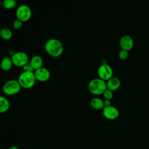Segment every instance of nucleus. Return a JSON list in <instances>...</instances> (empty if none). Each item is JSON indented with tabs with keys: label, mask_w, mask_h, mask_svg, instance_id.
Masks as SVG:
<instances>
[{
	"label": "nucleus",
	"mask_w": 149,
	"mask_h": 149,
	"mask_svg": "<svg viewBox=\"0 0 149 149\" xmlns=\"http://www.w3.org/2000/svg\"><path fill=\"white\" fill-rule=\"evenodd\" d=\"M46 52L52 57H59L63 52V46L61 41L56 38H49L45 43Z\"/></svg>",
	"instance_id": "f257e3e1"
},
{
	"label": "nucleus",
	"mask_w": 149,
	"mask_h": 149,
	"mask_svg": "<svg viewBox=\"0 0 149 149\" xmlns=\"http://www.w3.org/2000/svg\"><path fill=\"white\" fill-rule=\"evenodd\" d=\"M17 81L21 88L29 89L34 86L37 80L34 72L23 71L19 76Z\"/></svg>",
	"instance_id": "f03ea898"
},
{
	"label": "nucleus",
	"mask_w": 149,
	"mask_h": 149,
	"mask_svg": "<svg viewBox=\"0 0 149 149\" xmlns=\"http://www.w3.org/2000/svg\"><path fill=\"white\" fill-rule=\"evenodd\" d=\"M89 92L95 95L102 94L104 91L107 89L106 81L100 78H95L92 79L88 84Z\"/></svg>",
	"instance_id": "7ed1b4c3"
},
{
	"label": "nucleus",
	"mask_w": 149,
	"mask_h": 149,
	"mask_svg": "<svg viewBox=\"0 0 149 149\" xmlns=\"http://www.w3.org/2000/svg\"><path fill=\"white\" fill-rule=\"evenodd\" d=\"M21 87L17 80H9L6 81L2 86L3 93L7 95H14L20 92Z\"/></svg>",
	"instance_id": "20e7f679"
},
{
	"label": "nucleus",
	"mask_w": 149,
	"mask_h": 149,
	"mask_svg": "<svg viewBox=\"0 0 149 149\" xmlns=\"http://www.w3.org/2000/svg\"><path fill=\"white\" fill-rule=\"evenodd\" d=\"M31 15L32 12L30 8L26 5H21L16 9V17L23 23L29 21L31 17Z\"/></svg>",
	"instance_id": "39448f33"
},
{
	"label": "nucleus",
	"mask_w": 149,
	"mask_h": 149,
	"mask_svg": "<svg viewBox=\"0 0 149 149\" xmlns=\"http://www.w3.org/2000/svg\"><path fill=\"white\" fill-rule=\"evenodd\" d=\"M11 59L13 65L17 67H23L29 63V56L24 52H16L11 56Z\"/></svg>",
	"instance_id": "423d86ee"
},
{
	"label": "nucleus",
	"mask_w": 149,
	"mask_h": 149,
	"mask_svg": "<svg viewBox=\"0 0 149 149\" xmlns=\"http://www.w3.org/2000/svg\"><path fill=\"white\" fill-rule=\"evenodd\" d=\"M97 74L99 78L107 81L113 77V69L109 65L103 63L98 67Z\"/></svg>",
	"instance_id": "0eeeda50"
},
{
	"label": "nucleus",
	"mask_w": 149,
	"mask_h": 149,
	"mask_svg": "<svg viewBox=\"0 0 149 149\" xmlns=\"http://www.w3.org/2000/svg\"><path fill=\"white\" fill-rule=\"evenodd\" d=\"M102 115L103 116L108 120H115L119 116V112L118 109L112 106L104 107L102 109Z\"/></svg>",
	"instance_id": "6e6552de"
},
{
	"label": "nucleus",
	"mask_w": 149,
	"mask_h": 149,
	"mask_svg": "<svg viewBox=\"0 0 149 149\" xmlns=\"http://www.w3.org/2000/svg\"><path fill=\"white\" fill-rule=\"evenodd\" d=\"M37 81L40 82H45L48 81L51 76L49 70L44 67H41L34 72Z\"/></svg>",
	"instance_id": "1a4fd4ad"
},
{
	"label": "nucleus",
	"mask_w": 149,
	"mask_h": 149,
	"mask_svg": "<svg viewBox=\"0 0 149 149\" xmlns=\"http://www.w3.org/2000/svg\"><path fill=\"white\" fill-rule=\"evenodd\" d=\"M119 45L122 49L129 51L134 46V41L130 36L124 35L121 37L119 40Z\"/></svg>",
	"instance_id": "9d476101"
},
{
	"label": "nucleus",
	"mask_w": 149,
	"mask_h": 149,
	"mask_svg": "<svg viewBox=\"0 0 149 149\" xmlns=\"http://www.w3.org/2000/svg\"><path fill=\"white\" fill-rule=\"evenodd\" d=\"M106 85L107 89L114 91L119 88L121 85V82L118 77L113 76L106 81Z\"/></svg>",
	"instance_id": "9b49d317"
},
{
	"label": "nucleus",
	"mask_w": 149,
	"mask_h": 149,
	"mask_svg": "<svg viewBox=\"0 0 149 149\" xmlns=\"http://www.w3.org/2000/svg\"><path fill=\"white\" fill-rule=\"evenodd\" d=\"M30 64L32 66L34 70H36L41 67H42L43 60L41 56L40 55H34L33 56L30 61Z\"/></svg>",
	"instance_id": "f8f14e48"
},
{
	"label": "nucleus",
	"mask_w": 149,
	"mask_h": 149,
	"mask_svg": "<svg viewBox=\"0 0 149 149\" xmlns=\"http://www.w3.org/2000/svg\"><path fill=\"white\" fill-rule=\"evenodd\" d=\"M90 104L91 107L95 110H101L104 107V100L98 97L93 98L90 100Z\"/></svg>",
	"instance_id": "ddd939ff"
},
{
	"label": "nucleus",
	"mask_w": 149,
	"mask_h": 149,
	"mask_svg": "<svg viewBox=\"0 0 149 149\" xmlns=\"http://www.w3.org/2000/svg\"><path fill=\"white\" fill-rule=\"evenodd\" d=\"M13 65L11 58L9 56H5L3 58L0 63L1 68L4 71H8L11 69Z\"/></svg>",
	"instance_id": "4468645a"
},
{
	"label": "nucleus",
	"mask_w": 149,
	"mask_h": 149,
	"mask_svg": "<svg viewBox=\"0 0 149 149\" xmlns=\"http://www.w3.org/2000/svg\"><path fill=\"white\" fill-rule=\"evenodd\" d=\"M10 107L9 100L3 96L0 95V113L7 112Z\"/></svg>",
	"instance_id": "2eb2a0df"
},
{
	"label": "nucleus",
	"mask_w": 149,
	"mask_h": 149,
	"mask_svg": "<svg viewBox=\"0 0 149 149\" xmlns=\"http://www.w3.org/2000/svg\"><path fill=\"white\" fill-rule=\"evenodd\" d=\"M1 37L4 40H9L12 37V31L8 28H3L0 30Z\"/></svg>",
	"instance_id": "dca6fc26"
},
{
	"label": "nucleus",
	"mask_w": 149,
	"mask_h": 149,
	"mask_svg": "<svg viewBox=\"0 0 149 149\" xmlns=\"http://www.w3.org/2000/svg\"><path fill=\"white\" fill-rule=\"evenodd\" d=\"M2 5L6 9H12L16 7L17 2L16 0H3Z\"/></svg>",
	"instance_id": "f3484780"
},
{
	"label": "nucleus",
	"mask_w": 149,
	"mask_h": 149,
	"mask_svg": "<svg viewBox=\"0 0 149 149\" xmlns=\"http://www.w3.org/2000/svg\"><path fill=\"white\" fill-rule=\"evenodd\" d=\"M129 51L124 50V49H121L119 53H118V57L120 60L124 61L126 60L129 56Z\"/></svg>",
	"instance_id": "a211bd4d"
},
{
	"label": "nucleus",
	"mask_w": 149,
	"mask_h": 149,
	"mask_svg": "<svg viewBox=\"0 0 149 149\" xmlns=\"http://www.w3.org/2000/svg\"><path fill=\"white\" fill-rule=\"evenodd\" d=\"M102 95L104 97L105 99H107V100H111L113 98V91H112L111 90H109V89H106L104 93H102Z\"/></svg>",
	"instance_id": "6ab92c4d"
},
{
	"label": "nucleus",
	"mask_w": 149,
	"mask_h": 149,
	"mask_svg": "<svg viewBox=\"0 0 149 149\" xmlns=\"http://www.w3.org/2000/svg\"><path fill=\"white\" fill-rule=\"evenodd\" d=\"M23 22L19 19H16L13 22V27L16 30H19L23 26Z\"/></svg>",
	"instance_id": "aec40b11"
},
{
	"label": "nucleus",
	"mask_w": 149,
	"mask_h": 149,
	"mask_svg": "<svg viewBox=\"0 0 149 149\" xmlns=\"http://www.w3.org/2000/svg\"><path fill=\"white\" fill-rule=\"evenodd\" d=\"M23 71H26V72H34V69H33L32 66L30 64V63H28L26 65H25L23 67Z\"/></svg>",
	"instance_id": "412c9836"
},
{
	"label": "nucleus",
	"mask_w": 149,
	"mask_h": 149,
	"mask_svg": "<svg viewBox=\"0 0 149 149\" xmlns=\"http://www.w3.org/2000/svg\"><path fill=\"white\" fill-rule=\"evenodd\" d=\"M104 107H108L111 105V100H107L105 99L104 101Z\"/></svg>",
	"instance_id": "4be33fe9"
},
{
	"label": "nucleus",
	"mask_w": 149,
	"mask_h": 149,
	"mask_svg": "<svg viewBox=\"0 0 149 149\" xmlns=\"http://www.w3.org/2000/svg\"><path fill=\"white\" fill-rule=\"evenodd\" d=\"M8 149H19L17 146H12L8 148Z\"/></svg>",
	"instance_id": "5701e85b"
},
{
	"label": "nucleus",
	"mask_w": 149,
	"mask_h": 149,
	"mask_svg": "<svg viewBox=\"0 0 149 149\" xmlns=\"http://www.w3.org/2000/svg\"><path fill=\"white\" fill-rule=\"evenodd\" d=\"M0 37H1V33H0Z\"/></svg>",
	"instance_id": "b1692460"
}]
</instances>
